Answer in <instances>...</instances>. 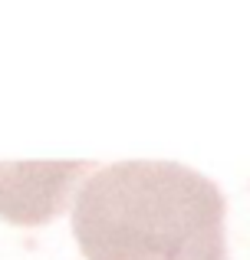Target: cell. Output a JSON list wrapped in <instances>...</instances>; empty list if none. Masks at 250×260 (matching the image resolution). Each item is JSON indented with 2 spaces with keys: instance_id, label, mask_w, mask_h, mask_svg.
Here are the masks:
<instances>
[{
  "instance_id": "cell-2",
  "label": "cell",
  "mask_w": 250,
  "mask_h": 260,
  "mask_svg": "<svg viewBox=\"0 0 250 260\" xmlns=\"http://www.w3.org/2000/svg\"><path fill=\"white\" fill-rule=\"evenodd\" d=\"M96 172L92 161L59 165H0V214L17 224H40L63 211L79 175Z\"/></svg>"
},
{
  "instance_id": "cell-1",
  "label": "cell",
  "mask_w": 250,
  "mask_h": 260,
  "mask_svg": "<svg viewBox=\"0 0 250 260\" xmlns=\"http://www.w3.org/2000/svg\"><path fill=\"white\" fill-rule=\"evenodd\" d=\"M218 181L178 161L96 168L73 208L86 260H231Z\"/></svg>"
}]
</instances>
